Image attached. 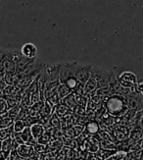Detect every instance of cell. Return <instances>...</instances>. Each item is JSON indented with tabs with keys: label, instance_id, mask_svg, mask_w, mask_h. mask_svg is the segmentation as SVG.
<instances>
[{
	"label": "cell",
	"instance_id": "6da1fadb",
	"mask_svg": "<svg viewBox=\"0 0 143 160\" xmlns=\"http://www.w3.org/2000/svg\"><path fill=\"white\" fill-rule=\"evenodd\" d=\"M106 107L108 111L113 115H120L125 110V103L121 99V97L113 96L106 103Z\"/></svg>",
	"mask_w": 143,
	"mask_h": 160
},
{
	"label": "cell",
	"instance_id": "7a4b0ae2",
	"mask_svg": "<svg viewBox=\"0 0 143 160\" xmlns=\"http://www.w3.org/2000/svg\"><path fill=\"white\" fill-rule=\"evenodd\" d=\"M119 82L122 87L131 88L136 85V78L132 73L125 72L119 77Z\"/></svg>",
	"mask_w": 143,
	"mask_h": 160
},
{
	"label": "cell",
	"instance_id": "3957f363",
	"mask_svg": "<svg viewBox=\"0 0 143 160\" xmlns=\"http://www.w3.org/2000/svg\"><path fill=\"white\" fill-rule=\"evenodd\" d=\"M21 52L22 54L26 58L28 59H32L36 56L37 54V48L36 46L33 44V43H31V42H28L23 45L22 49H21Z\"/></svg>",
	"mask_w": 143,
	"mask_h": 160
},
{
	"label": "cell",
	"instance_id": "277c9868",
	"mask_svg": "<svg viewBox=\"0 0 143 160\" xmlns=\"http://www.w3.org/2000/svg\"><path fill=\"white\" fill-rule=\"evenodd\" d=\"M86 130H87V132H89L90 134H96L99 130V128H98V125L95 122H90V123L87 124Z\"/></svg>",
	"mask_w": 143,
	"mask_h": 160
},
{
	"label": "cell",
	"instance_id": "5b68a950",
	"mask_svg": "<svg viewBox=\"0 0 143 160\" xmlns=\"http://www.w3.org/2000/svg\"><path fill=\"white\" fill-rule=\"evenodd\" d=\"M42 132H43V129H42L41 126H40V125H35V126H32V128H31V133H32V135L35 138L41 136Z\"/></svg>",
	"mask_w": 143,
	"mask_h": 160
},
{
	"label": "cell",
	"instance_id": "8992f818",
	"mask_svg": "<svg viewBox=\"0 0 143 160\" xmlns=\"http://www.w3.org/2000/svg\"><path fill=\"white\" fill-rule=\"evenodd\" d=\"M31 138V130L30 129H26L24 132H23V134H22V138L24 141H29V138Z\"/></svg>",
	"mask_w": 143,
	"mask_h": 160
},
{
	"label": "cell",
	"instance_id": "52a82bcc",
	"mask_svg": "<svg viewBox=\"0 0 143 160\" xmlns=\"http://www.w3.org/2000/svg\"><path fill=\"white\" fill-rule=\"evenodd\" d=\"M14 129L16 132H21L24 129V124L22 121H16L14 125Z\"/></svg>",
	"mask_w": 143,
	"mask_h": 160
},
{
	"label": "cell",
	"instance_id": "ba28073f",
	"mask_svg": "<svg viewBox=\"0 0 143 160\" xmlns=\"http://www.w3.org/2000/svg\"><path fill=\"white\" fill-rule=\"evenodd\" d=\"M137 89H138L139 92H141L143 94V82H141L140 83H138V85H137Z\"/></svg>",
	"mask_w": 143,
	"mask_h": 160
}]
</instances>
